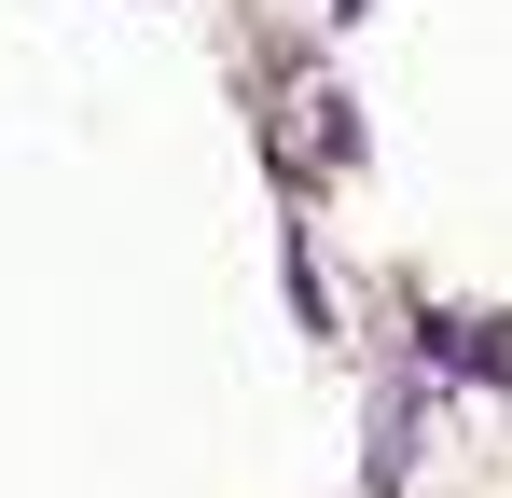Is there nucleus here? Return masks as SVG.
I'll list each match as a JSON object with an SVG mask.
<instances>
[{"label": "nucleus", "instance_id": "f257e3e1", "mask_svg": "<svg viewBox=\"0 0 512 498\" xmlns=\"http://www.w3.org/2000/svg\"><path fill=\"white\" fill-rule=\"evenodd\" d=\"M416 374H457V388H512V319H471V305H416Z\"/></svg>", "mask_w": 512, "mask_h": 498}, {"label": "nucleus", "instance_id": "f03ea898", "mask_svg": "<svg viewBox=\"0 0 512 498\" xmlns=\"http://www.w3.org/2000/svg\"><path fill=\"white\" fill-rule=\"evenodd\" d=\"M416 429H429V374H388V402H374V443H360V485H416Z\"/></svg>", "mask_w": 512, "mask_h": 498}, {"label": "nucleus", "instance_id": "7ed1b4c3", "mask_svg": "<svg viewBox=\"0 0 512 498\" xmlns=\"http://www.w3.org/2000/svg\"><path fill=\"white\" fill-rule=\"evenodd\" d=\"M305 139H319V166H346V153H360V125H346V97H333V83L305 97Z\"/></svg>", "mask_w": 512, "mask_h": 498}, {"label": "nucleus", "instance_id": "20e7f679", "mask_svg": "<svg viewBox=\"0 0 512 498\" xmlns=\"http://www.w3.org/2000/svg\"><path fill=\"white\" fill-rule=\"evenodd\" d=\"M333 14H374V0H333Z\"/></svg>", "mask_w": 512, "mask_h": 498}]
</instances>
